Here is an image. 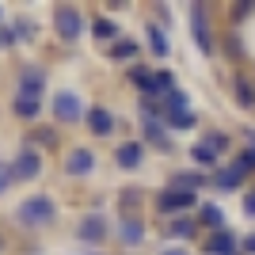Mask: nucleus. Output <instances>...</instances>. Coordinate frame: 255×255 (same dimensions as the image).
I'll return each mask as SVG.
<instances>
[{
    "instance_id": "nucleus-22",
    "label": "nucleus",
    "mask_w": 255,
    "mask_h": 255,
    "mask_svg": "<svg viewBox=\"0 0 255 255\" xmlns=\"http://www.w3.org/2000/svg\"><path fill=\"white\" fill-rule=\"evenodd\" d=\"M92 34H96L99 42H103V38H115V34H118V27H115V23H111V19H96V27H92Z\"/></svg>"
},
{
    "instance_id": "nucleus-7",
    "label": "nucleus",
    "mask_w": 255,
    "mask_h": 255,
    "mask_svg": "<svg viewBox=\"0 0 255 255\" xmlns=\"http://www.w3.org/2000/svg\"><path fill=\"white\" fill-rule=\"evenodd\" d=\"M76 236L84 240V244H99L107 236V221H103V213H92V217H84L80 221V229H76Z\"/></svg>"
},
{
    "instance_id": "nucleus-30",
    "label": "nucleus",
    "mask_w": 255,
    "mask_h": 255,
    "mask_svg": "<svg viewBox=\"0 0 255 255\" xmlns=\"http://www.w3.org/2000/svg\"><path fill=\"white\" fill-rule=\"evenodd\" d=\"M244 213H248V217H255V194H252V198L244 202Z\"/></svg>"
},
{
    "instance_id": "nucleus-5",
    "label": "nucleus",
    "mask_w": 255,
    "mask_h": 255,
    "mask_svg": "<svg viewBox=\"0 0 255 255\" xmlns=\"http://www.w3.org/2000/svg\"><path fill=\"white\" fill-rule=\"evenodd\" d=\"M53 115L61 118V122H76L84 111H80V99H76L73 92H57V96H53Z\"/></svg>"
},
{
    "instance_id": "nucleus-26",
    "label": "nucleus",
    "mask_w": 255,
    "mask_h": 255,
    "mask_svg": "<svg viewBox=\"0 0 255 255\" xmlns=\"http://www.w3.org/2000/svg\"><path fill=\"white\" fill-rule=\"evenodd\" d=\"M168 233H171V236H191V233H194V225L179 217V221H171V229H168Z\"/></svg>"
},
{
    "instance_id": "nucleus-14",
    "label": "nucleus",
    "mask_w": 255,
    "mask_h": 255,
    "mask_svg": "<svg viewBox=\"0 0 255 255\" xmlns=\"http://www.w3.org/2000/svg\"><path fill=\"white\" fill-rule=\"evenodd\" d=\"M145 133H149L152 145H160V149H171V141H168V129L160 126L156 118H145Z\"/></svg>"
},
{
    "instance_id": "nucleus-15",
    "label": "nucleus",
    "mask_w": 255,
    "mask_h": 255,
    "mask_svg": "<svg viewBox=\"0 0 255 255\" xmlns=\"http://www.w3.org/2000/svg\"><path fill=\"white\" fill-rule=\"evenodd\" d=\"M11 107H15V115H19V118H34V115H38V107H42V99H34V96H15V103H11Z\"/></svg>"
},
{
    "instance_id": "nucleus-4",
    "label": "nucleus",
    "mask_w": 255,
    "mask_h": 255,
    "mask_svg": "<svg viewBox=\"0 0 255 255\" xmlns=\"http://www.w3.org/2000/svg\"><path fill=\"white\" fill-rule=\"evenodd\" d=\"M194 206V194L191 191H175V187H171V191H164L156 198V210L160 213H179V210H191Z\"/></svg>"
},
{
    "instance_id": "nucleus-31",
    "label": "nucleus",
    "mask_w": 255,
    "mask_h": 255,
    "mask_svg": "<svg viewBox=\"0 0 255 255\" xmlns=\"http://www.w3.org/2000/svg\"><path fill=\"white\" fill-rule=\"evenodd\" d=\"M160 255H187V252H183V248H164Z\"/></svg>"
},
{
    "instance_id": "nucleus-34",
    "label": "nucleus",
    "mask_w": 255,
    "mask_h": 255,
    "mask_svg": "<svg viewBox=\"0 0 255 255\" xmlns=\"http://www.w3.org/2000/svg\"><path fill=\"white\" fill-rule=\"evenodd\" d=\"M0 248H4V244H0Z\"/></svg>"
},
{
    "instance_id": "nucleus-1",
    "label": "nucleus",
    "mask_w": 255,
    "mask_h": 255,
    "mask_svg": "<svg viewBox=\"0 0 255 255\" xmlns=\"http://www.w3.org/2000/svg\"><path fill=\"white\" fill-rule=\"evenodd\" d=\"M15 217H19V225H27V229H42V225H50L53 217H57V206H53V198H46V194H34L27 202H19Z\"/></svg>"
},
{
    "instance_id": "nucleus-24",
    "label": "nucleus",
    "mask_w": 255,
    "mask_h": 255,
    "mask_svg": "<svg viewBox=\"0 0 255 255\" xmlns=\"http://www.w3.org/2000/svg\"><path fill=\"white\" fill-rule=\"evenodd\" d=\"M202 145H210L213 152H225V149H229V137H225V133H206Z\"/></svg>"
},
{
    "instance_id": "nucleus-6",
    "label": "nucleus",
    "mask_w": 255,
    "mask_h": 255,
    "mask_svg": "<svg viewBox=\"0 0 255 255\" xmlns=\"http://www.w3.org/2000/svg\"><path fill=\"white\" fill-rule=\"evenodd\" d=\"M38 168H42V156H38L34 149H23L19 156H15V164H11L15 179H34V175H38Z\"/></svg>"
},
{
    "instance_id": "nucleus-9",
    "label": "nucleus",
    "mask_w": 255,
    "mask_h": 255,
    "mask_svg": "<svg viewBox=\"0 0 255 255\" xmlns=\"http://www.w3.org/2000/svg\"><path fill=\"white\" fill-rule=\"evenodd\" d=\"M206 252H210V255H240V252H236V240H233V233H229V229H217V233L210 236Z\"/></svg>"
},
{
    "instance_id": "nucleus-25",
    "label": "nucleus",
    "mask_w": 255,
    "mask_h": 255,
    "mask_svg": "<svg viewBox=\"0 0 255 255\" xmlns=\"http://www.w3.org/2000/svg\"><path fill=\"white\" fill-rule=\"evenodd\" d=\"M156 92H168V96L175 92V80H171L168 69H164V73H156Z\"/></svg>"
},
{
    "instance_id": "nucleus-32",
    "label": "nucleus",
    "mask_w": 255,
    "mask_h": 255,
    "mask_svg": "<svg viewBox=\"0 0 255 255\" xmlns=\"http://www.w3.org/2000/svg\"><path fill=\"white\" fill-rule=\"evenodd\" d=\"M244 252H252V255H255V236H248V240H244Z\"/></svg>"
},
{
    "instance_id": "nucleus-27",
    "label": "nucleus",
    "mask_w": 255,
    "mask_h": 255,
    "mask_svg": "<svg viewBox=\"0 0 255 255\" xmlns=\"http://www.w3.org/2000/svg\"><path fill=\"white\" fill-rule=\"evenodd\" d=\"M202 221H210V225H221L225 217H221V210H217V206H202Z\"/></svg>"
},
{
    "instance_id": "nucleus-10",
    "label": "nucleus",
    "mask_w": 255,
    "mask_h": 255,
    "mask_svg": "<svg viewBox=\"0 0 255 255\" xmlns=\"http://www.w3.org/2000/svg\"><path fill=\"white\" fill-rule=\"evenodd\" d=\"M42 88H46V76L38 73V69H23V76H19V96L42 99Z\"/></svg>"
},
{
    "instance_id": "nucleus-8",
    "label": "nucleus",
    "mask_w": 255,
    "mask_h": 255,
    "mask_svg": "<svg viewBox=\"0 0 255 255\" xmlns=\"http://www.w3.org/2000/svg\"><path fill=\"white\" fill-rule=\"evenodd\" d=\"M92 168H96L92 149H73L69 156H65V171H69V175H88Z\"/></svg>"
},
{
    "instance_id": "nucleus-33",
    "label": "nucleus",
    "mask_w": 255,
    "mask_h": 255,
    "mask_svg": "<svg viewBox=\"0 0 255 255\" xmlns=\"http://www.w3.org/2000/svg\"><path fill=\"white\" fill-rule=\"evenodd\" d=\"M248 137H252V156H255V129H252V133H248Z\"/></svg>"
},
{
    "instance_id": "nucleus-28",
    "label": "nucleus",
    "mask_w": 255,
    "mask_h": 255,
    "mask_svg": "<svg viewBox=\"0 0 255 255\" xmlns=\"http://www.w3.org/2000/svg\"><path fill=\"white\" fill-rule=\"evenodd\" d=\"M15 179V171H11V164H0V194L8 191V183Z\"/></svg>"
},
{
    "instance_id": "nucleus-20",
    "label": "nucleus",
    "mask_w": 255,
    "mask_h": 255,
    "mask_svg": "<svg viewBox=\"0 0 255 255\" xmlns=\"http://www.w3.org/2000/svg\"><path fill=\"white\" fill-rule=\"evenodd\" d=\"M141 221H122V244H141Z\"/></svg>"
},
{
    "instance_id": "nucleus-12",
    "label": "nucleus",
    "mask_w": 255,
    "mask_h": 255,
    "mask_svg": "<svg viewBox=\"0 0 255 255\" xmlns=\"http://www.w3.org/2000/svg\"><path fill=\"white\" fill-rule=\"evenodd\" d=\"M115 160H118V168H122V171H133L141 164V145H133V141H129V145H118Z\"/></svg>"
},
{
    "instance_id": "nucleus-11",
    "label": "nucleus",
    "mask_w": 255,
    "mask_h": 255,
    "mask_svg": "<svg viewBox=\"0 0 255 255\" xmlns=\"http://www.w3.org/2000/svg\"><path fill=\"white\" fill-rule=\"evenodd\" d=\"M88 126H92V133H99V137H107V133L115 129V118H111V111H103V107H96V111H88Z\"/></svg>"
},
{
    "instance_id": "nucleus-23",
    "label": "nucleus",
    "mask_w": 255,
    "mask_h": 255,
    "mask_svg": "<svg viewBox=\"0 0 255 255\" xmlns=\"http://www.w3.org/2000/svg\"><path fill=\"white\" fill-rule=\"evenodd\" d=\"M191 156L198 160V164H213V160H217V152H213L210 145H194V149H191Z\"/></svg>"
},
{
    "instance_id": "nucleus-16",
    "label": "nucleus",
    "mask_w": 255,
    "mask_h": 255,
    "mask_svg": "<svg viewBox=\"0 0 255 255\" xmlns=\"http://www.w3.org/2000/svg\"><path fill=\"white\" fill-rule=\"evenodd\" d=\"M233 88H236V99H240V107H255V88L248 84V76H233Z\"/></svg>"
},
{
    "instance_id": "nucleus-17",
    "label": "nucleus",
    "mask_w": 255,
    "mask_h": 255,
    "mask_svg": "<svg viewBox=\"0 0 255 255\" xmlns=\"http://www.w3.org/2000/svg\"><path fill=\"white\" fill-rule=\"evenodd\" d=\"M129 80L141 88V92H156V73H149V69H141V65H133V73H129Z\"/></svg>"
},
{
    "instance_id": "nucleus-3",
    "label": "nucleus",
    "mask_w": 255,
    "mask_h": 255,
    "mask_svg": "<svg viewBox=\"0 0 255 255\" xmlns=\"http://www.w3.org/2000/svg\"><path fill=\"white\" fill-rule=\"evenodd\" d=\"M53 23H57V34H61L65 42H76V38H80V31H84V15H80L76 8H57Z\"/></svg>"
},
{
    "instance_id": "nucleus-29",
    "label": "nucleus",
    "mask_w": 255,
    "mask_h": 255,
    "mask_svg": "<svg viewBox=\"0 0 255 255\" xmlns=\"http://www.w3.org/2000/svg\"><path fill=\"white\" fill-rule=\"evenodd\" d=\"M0 46H15V31L11 27H0Z\"/></svg>"
},
{
    "instance_id": "nucleus-18",
    "label": "nucleus",
    "mask_w": 255,
    "mask_h": 255,
    "mask_svg": "<svg viewBox=\"0 0 255 255\" xmlns=\"http://www.w3.org/2000/svg\"><path fill=\"white\" fill-rule=\"evenodd\" d=\"M149 50H152V53H160V57H164V53L171 50V46H168V34L160 31L156 23H152V27H149Z\"/></svg>"
},
{
    "instance_id": "nucleus-19",
    "label": "nucleus",
    "mask_w": 255,
    "mask_h": 255,
    "mask_svg": "<svg viewBox=\"0 0 255 255\" xmlns=\"http://www.w3.org/2000/svg\"><path fill=\"white\" fill-rule=\"evenodd\" d=\"M168 126L171 129H191L194 126V115L183 107V111H168Z\"/></svg>"
},
{
    "instance_id": "nucleus-13",
    "label": "nucleus",
    "mask_w": 255,
    "mask_h": 255,
    "mask_svg": "<svg viewBox=\"0 0 255 255\" xmlns=\"http://www.w3.org/2000/svg\"><path fill=\"white\" fill-rule=\"evenodd\" d=\"M244 175H248V171L240 168V164H233L229 171H217V175H213V183H217L221 191H233V187H240V183H244Z\"/></svg>"
},
{
    "instance_id": "nucleus-21",
    "label": "nucleus",
    "mask_w": 255,
    "mask_h": 255,
    "mask_svg": "<svg viewBox=\"0 0 255 255\" xmlns=\"http://www.w3.org/2000/svg\"><path fill=\"white\" fill-rule=\"evenodd\" d=\"M111 53H115L118 61H126V57H133V53H137V42H129V38H118Z\"/></svg>"
},
{
    "instance_id": "nucleus-2",
    "label": "nucleus",
    "mask_w": 255,
    "mask_h": 255,
    "mask_svg": "<svg viewBox=\"0 0 255 255\" xmlns=\"http://www.w3.org/2000/svg\"><path fill=\"white\" fill-rule=\"evenodd\" d=\"M191 34L202 53H213V31H210V19H206V4H194L191 8Z\"/></svg>"
}]
</instances>
